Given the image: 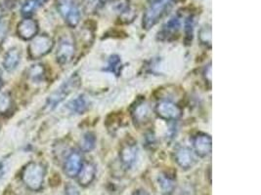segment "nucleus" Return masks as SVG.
<instances>
[{"instance_id": "nucleus-1", "label": "nucleus", "mask_w": 261, "mask_h": 195, "mask_svg": "<svg viewBox=\"0 0 261 195\" xmlns=\"http://www.w3.org/2000/svg\"><path fill=\"white\" fill-rule=\"evenodd\" d=\"M176 0H148L142 18L144 29L149 30L172 8Z\"/></svg>"}, {"instance_id": "nucleus-2", "label": "nucleus", "mask_w": 261, "mask_h": 195, "mask_svg": "<svg viewBox=\"0 0 261 195\" xmlns=\"http://www.w3.org/2000/svg\"><path fill=\"white\" fill-rule=\"evenodd\" d=\"M46 176V167L40 162H29L24 165L21 179L25 187L32 191H39L42 189Z\"/></svg>"}, {"instance_id": "nucleus-3", "label": "nucleus", "mask_w": 261, "mask_h": 195, "mask_svg": "<svg viewBox=\"0 0 261 195\" xmlns=\"http://www.w3.org/2000/svg\"><path fill=\"white\" fill-rule=\"evenodd\" d=\"M81 84H82L81 77L77 74L72 75L64 84L60 86L55 92H53L48 97L45 106H44V110L46 112H49V111L56 109L57 106L61 104L71 93L75 91L81 86Z\"/></svg>"}, {"instance_id": "nucleus-4", "label": "nucleus", "mask_w": 261, "mask_h": 195, "mask_svg": "<svg viewBox=\"0 0 261 195\" xmlns=\"http://www.w3.org/2000/svg\"><path fill=\"white\" fill-rule=\"evenodd\" d=\"M56 9L70 27H76L81 22L82 14L74 0H55Z\"/></svg>"}, {"instance_id": "nucleus-5", "label": "nucleus", "mask_w": 261, "mask_h": 195, "mask_svg": "<svg viewBox=\"0 0 261 195\" xmlns=\"http://www.w3.org/2000/svg\"><path fill=\"white\" fill-rule=\"evenodd\" d=\"M54 47V40L48 35H39L32 39L29 44L28 53L32 60H38L46 56Z\"/></svg>"}, {"instance_id": "nucleus-6", "label": "nucleus", "mask_w": 261, "mask_h": 195, "mask_svg": "<svg viewBox=\"0 0 261 195\" xmlns=\"http://www.w3.org/2000/svg\"><path fill=\"white\" fill-rule=\"evenodd\" d=\"M154 111L160 118L166 121H175L182 115V110L178 105L168 100L159 102L155 106Z\"/></svg>"}, {"instance_id": "nucleus-7", "label": "nucleus", "mask_w": 261, "mask_h": 195, "mask_svg": "<svg viewBox=\"0 0 261 195\" xmlns=\"http://www.w3.org/2000/svg\"><path fill=\"white\" fill-rule=\"evenodd\" d=\"M75 53V44L73 39L69 37H63L60 40L56 51V60L58 63L64 66L69 63L73 59Z\"/></svg>"}, {"instance_id": "nucleus-8", "label": "nucleus", "mask_w": 261, "mask_h": 195, "mask_svg": "<svg viewBox=\"0 0 261 195\" xmlns=\"http://www.w3.org/2000/svg\"><path fill=\"white\" fill-rule=\"evenodd\" d=\"M138 146L133 141H127L120 146L119 159L125 169H131L138 159Z\"/></svg>"}, {"instance_id": "nucleus-9", "label": "nucleus", "mask_w": 261, "mask_h": 195, "mask_svg": "<svg viewBox=\"0 0 261 195\" xmlns=\"http://www.w3.org/2000/svg\"><path fill=\"white\" fill-rule=\"evenodd\" d=\"M83 165V158L82 153L79 150H72L65 159L63 171L68 178H76Z\"/></svg>"}, {"instance_id": "nucleus-10", "label": "nucleus", "mask_w": 261, "mask_h": 195, "mask_svg": "<svg viewBox=\"0 0 261 195\" xmlns=\"http://www.w3.org/2000/svg\"><path fill=\"white\" fill-rule=\"evenodd\" d=\"M181 18L178 15L171 17L158 34V38L161 41H170L178 37L181 28Z\"/></svg>"}, {"instance_id": "nucleus-11", "label": "nucleus", "mask_w": 261, "mask_h": 195, "mask_svg": "<svg viewBox=\"0 0 261 195\" xmlns=\"http://www.w3.org/2000/svg\"><path fill=\"white\" fill-rule=\"evenodd\" d=\"M39 30L38 23L33 18H24L17 24V36L24 41L32 40L37 36Z\"/></svg>"}, {"instance_id": "nucleus-12", "label": "nucleus", "mask_w": 261, "mask_h": 195, "mask_svg": "<svg viewBox=\"0 0 261 195\" xmlns=\"http://www.w3.org/2000/svg\"><path fill=\"white\" fill-rule=\"evenodd\" d=\"M195 153L200 157H207L213 150V140L210 135L199 133L193 138Z\"/></svg>"}, {"instance_id": "nucleus-13", "label": "nucleus", "mask_w": 261, "mask_h": 195, "mask_svg": "<svg viewBox=\"0 0 261 195\" xmlns=\"http://www.w3.org/2000/svg\"><path fill=\"white\" fill-rule=\"evenodd\" d=\"M174 158L179 167L183 170H189L196 164V157L189 147L180 146L174 153Z\"/></svg>"}, {"instance_id": "nucleus-14", "label": "nucleus", "mask_w": 261, "mask_h": 195, "mask_svg": "<svg viewBox=\"0 0 261 195\" xmlns=\"http://www.w3.org/2000/svg\"><path fill=\"white\" fill-rule=\"evenodd\" d=\"M96 177V167L92 163H83V168L80 171L77 175V183L83 186V187H87L93 181L95 180Z\"/></svg>"}, {"instance_id": "nucleus-15", "label": "nucleus", "mask_w": 261, "mask_h": 195, "mask_svg": "<svg viewBox=\"0 0 261 195\" xmlns=\"http://www.w3.org/2000/svg\"><path fill=\"white\" fill-rule=\"evenodd\" d=\"M21 58H22V52L20 49L17 48V47L9 49L6 52L4 59H3L4 69L8 73H12L18 68V66L21 61Z\"/></svg>"}, {"instance_id": "nucleus-16", "label": "nucleus", "mask_w": 261, "mask_h": 195, "mask_svg": "<svg viewBox=\"0 0 261 195\" xmlns=\"http://www.w3.org/2000/svg\"><path fill=\"white\" fill-rule=\"evenodd\" d=\"M89 108V101L85 95H80L79 97L71 100L68 104V109L76 114H83Z\"/></svg>"}, {"instance_id": "nucleus-17", "label": "nucleus", "mask_w": 261, "mask_h": 195, "mask_svg": "<svg viewBox=\"0 0 261 195\" xmlns=\"http://www.w3.org/2000/svg\"><path fill=\"white\" fill-rule=\"evenodd\" d=\"M158 183L163 194L170 195L175 189V181L173 178L166 174H161L158 178Z\"/></svg>"}, {"instance_id": "nucleus-18", "label": "nucleus", "mask_w": 261, "mask_h": 195, "mask_svg": "<svg viewBox=\"0 0 261 195\" xmlns=\"http://www.w3.org/2000/svg\"><path fill=\"white\" fill-rule=\"evenodd\" d=\"M28 77L35 83L41 82L45 77V68L42 63H36L31 66L28 70Z\"/></svg>"}, {"instance_id": "nucleus-19", "label": "nucleus", "mask_w": 261, "mask_h": 195, "mask_svg": "<svg viewBox=\"0 0 261 195\" xmlns=\"http://www.w3.org/2000/svg\"><path fill=\"white\" fill-rule=\"evenodd\" d=\"M133 119L136 122L143 123L149 118L150 115V108L147 104L141 103L137 107H135V110L132 113Z\"/></svg>"}, {"instance_id": "nucleus-20", "label": "nucleus", "mask_w": 261, "mask_h": 195, "mask_svg": "<svg viewBox=\"0 0 261 195\" xmlns=\"http://www.w3.org/2000/svg\"><path fill=\"white\" fill-rule=\"evenodd\" d=\"M40 5L38 0H24L21 7L22 16L24 18H32Z\"/></svg>"}, {"instance_id": "nucleus-21", "label": "nucleus", "mask_w": 261, "mask_h": 195, "mask_svg": "<svg viewBox=\"0 0 261 195\" xmlns=\"http://www.w3.org/2000/svg\"><path fill=\"white\" fill-rule=\"evenodd\" d=\"M96 145L95 135L91 132H88L83 135V139L81 141V148L84 152H90Z\"/></svg>"}, {"instance_id": "nucleus-22", "label": "nucleus", "mask_w": 261, "mask_h": 195, "mask_svg": "<svg viewBox=\"0 0 261 195\" xmlns=\"http://www.w3.org/2000/svg\"><path fill=\"white\" fill-rule=\"evenodd\" d=\"M199 40L202 45L211 48L212 47V26L210 24L202 25L199 31Z\"/></svg>"}, {"instance_id": "nucleus-23", "label": "nucleus", "mask_w": 261, "mask_h": 195, "mask_svg": "<svg viewBox=\"0 0 261 195\" xmlns=\"http://www.w3.org/2000/svg\"><path fill=\"white\" fill-rule=\"evenodd\" d=\"M195 16L193 14L189 15L186 20H185V24H184V30H185V40L187 43L192 42L193 36H194V28H195Z\"/></svg>"}, {"instance_id": "nucleus-24", "label": "nucleus", "mask_w": 261, "mask_h": 195, "mask_svg": "<svg viewBox=\"0 0 261 195\" xmlns=\"http://www.w3.org/2000/svg\"><path fill=\"white\" fill-rule=\"evenodd\" d=\"M120 69H121V61H120V58L119 56L118 55L111 56L110 59H109V61H108L106 71L119 75Z\"/></svg>"}, {"instance_id": "nucleus-25", "label": "nucleus", "mask_w": 261, "mask_h": 195, "mask_svg": "<svg viewBox=\"0 0 261 195\" xmlns=\"http://www.w3.org/2000/svg\"><path fill=\"white\" fill-rule=\"evenodd\" d=\"M119 14H120L119 15L120 22L123 23V24H129L131 22H133V20L136 17V12L130 7H127L125 10H123L122 12L119 13Z\"/></svg>"}, {"instance_id": "nucleus-26", "label": "nucleus", "mask_w": 261, "mask_h": 195, "mask_svg": "<svg viewBox=\"0 0 261 195\" xmlns=\"http://www.w3.org/2000/svg\"><path fill=\"white\" fill-rule=\"evenodd\" d=\"M12 101L8 93H3L0 95V112L8 111L11 107Z\"/></svg>"}, {"instance_id": "nucleus-27", "label": "nucleus", "mask_w": 261, "mask_h": 195, "mask_svg": "<svg viewBox=\"0 0 261 195\" xmlns=\"http://www.w3.org/2000/svg\"><path fill=\"white\" fill-rule=\"evenodd\" d=\"M203 78H204L205 82H207L210 85L212 84V81H213L212 63H210L207 67H205V68H204V71H203Z\"/></svg>"}, {"instance_id": "nucleus-28", "label": "nucleus", "mask_w": 261, "mask_h": 195, "mask_svg": "<svg viewBox=\"0 0 261 195\" xmlns=\"http://www.w3.org/2000/svg\"><path fill=\"white\" fill-rule=\"evenodd\" d=\"M65 195H81L79 189L71 184H68L65 189Z\"/></svg>"}, {"instance_id": "nucleus-29", "label": "nucleus", "mask_w": 261, "mask_h": 195, "mask_svg": "<svg viewBox=\"0 0 261 195\" xmlns=\"http://www.w3.org/2000/svg\"><path fill=\"white\" fill-rule=\"evenodd\" d=\"M132 195H150L149 194V192L147 191V190H145V189H143V188H138V189H136V190H134L133 191V193Z\"/></svg>"}, {"instance_id": "nucleus-30", "label": "nucleus", "mask_w": 261, "mask_h": 195, "mask_svg": "<svg viewBox=\"0 0 261 195\" xmlns=\"http://www.w3.org/2000/svg\"><path fill=\"white\" fill-rule=\"evenodd\" d=\"M4 16H5V14H4V9H3L2 5L0 4V28L2 27V24H3V20H4Z\"/></svg>"}, {"instance_id": "nucleus-31", "label": "nucleus", "mask_w": 261, "mask_h": 195, "mask_svg": "<svg viewBox=\"0 0 261 195\" xmlns=\"http://www.w3.org/2000/svg\"><path fill=\"white\" fill-rule=\"evenodd\" d=\"M2 85H3V82H2V73H1V71H0V90H1V88H2Z\"/></svg>"}, {"instance_id": "nucleus-32", "label": "nucleus", "mask_w": 261, "mask_h": 195, "mask_svg": "<svg viewBox=\"0 0 261 195\" xmlns=\"http://www.w3.org/2000/svg\"><path fill=\"white\" fill-rule=\"evenodd\" d=\"M101 4H106L108 2V0H98Z\"/></svg>"}, {"instance_id": "nucleus-33", "label": "nucleus", "mask_w": 261, "mask_h": 195, "mask_svg": "<svg viewBox=\"0 0 261 195\" xmlns=\"http://www.w3.org/2000/svg\"><path fill=\"white\" fill-rule=\"evenodd\" d=\"M40 2V4H43V3H46L49 0H38Z\"/></svg>"}, {"instance_id": "nucleus-34", "label": "nucleus", "mask_w": 261, "mask_h": 195, "mask_svg": "<svg viewBox=\"0 0 261 195\" xmlns=\"http://www.w3.org/2000/svg\"><path fill=\"white\" fill-rule=\"evenodd\" d=\"M1 171H2V165H1V163H0V174H1Z\"/></svg>"}]
</instances>
